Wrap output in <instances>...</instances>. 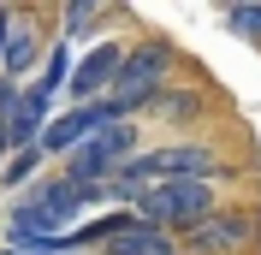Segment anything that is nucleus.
<instances>
[{
	"mask_svg": "<svg viewBox=\"0 0 261 255\" xmlns=\"http://www.w3.org/2000/svg\"><path fill=\"white\" fill-rule=\"evenodd\" d=\"M130 160H137V125H130V119H119V125L95 131V137H89L77 155L65 160V172H60V178H71L77 190H101V184H107L119 166H130Z\"/></svg>",
	"mask_w": 261,
	"mask_h": 255,
	"instance_id": "1",
	"label": "nucleus"
},
{
	"mask_svg": "<svg viewBox=\"0 0 261 255\" xmlns=\"http://www.w3.org/2000/svg\"><path fill=\"white\" fill-rule=\"evenodd\" d=\"M148 225H161V232H196V225L214 214V184H184V178H166L154 190H143L137 202Z\"/></svg>",
	"mask_w": 261,
	"mask_h": 255,
	"instance_id": "2",
	"label": "nucleus"
},
{
	"mask_svg": "<svg viewBox=\"0 0 261 255\" xmlns=\"http://www.w3.org/2000/svg\"><path fill=\"white\" fill-rule=\"evenodd\" d=\"M166 71H172V48H166V42L130 48L125 54V71H119V83H113V107L130 113V107H143V101H154L161 83H166Z\"/></svg>",
	"mask_w": 261,
	"mask_h": 255,
	"instance_id": "3",
	"label": "nucleus"
},
{
	"mask_svg": "<svg viewBox=\"0 0 261 255\" xmlns=\"http://www.w3.org/2000/svg\"><path fill=\"white\" fill-rule=\"evenodd\" d=\"M125 54H130V48L107 42V48H95L89 60L77 65V71H71V95H77V107H89V101H107V95H113L119 71H125Z\"/></svg>",
	"mask_w": 261,
	"mask_h": 255,
	"instance_id": "4",
	"label": "nucleus"
},
{
	"mask_svg": "<svg viewBox=\"0 0 261 255\" xmlns=\"http://www.w3.org/2000/svg\"><path fill=\"white\" fill-rule=\"evenodd\" d=\"M190 238H196L202 255H231V249H244V243H249V214H244V208H214Z\"/></svg>",
	"mask_w": 261,
	"mask_h": 255,
	"instance_id": "5",
	"label": "nucleus"
},
{
	"mask_svg": "<svg viewBox=\"0 0 261 255\" xmlns=\"http://www.w3.org/2000/svg\"><path fill=\"white\" fill-rule=\"evenodd\" d=\"M107 255H178V238L172 232H161V225H137L130 238H119V243H107Z\"/></svg>",
	"mask_w": 261,
	"mask_h": 255,
	"instance_id": "6",
	"label": "nucleus"
},
{
	"mask_svg": "<svg viewBox=\"0 0 261 255\" xmlns=\"http://www.w3.org/2000/svg\"><path fill=\"white\" fill-rule=\"evenodd\" d=\"M30 65H36V30L30 24H12V42L0 54V78H24Z\"/></svg>",
	"mask_w": 261,
	"mask_h": 255,
	"instance_id": "7",
	"label": "nucleus"
},
{
	"mask_svg": "<svg viewBox=\"0 0 261 255\" xmlns=\"http://www.w3.org/2000/svg\"><path fill=\"white\" fill-rule=\"evenodd\" d=\"M226 30L244 36V42H261V0H249V6H226Z\"/></svg>",
	"mask_w": 261,
	"mask_h": 255,
	"instance_id": "8",
	"label": "nucleus"
},
{
	"mask_svg": "<svg viewBox=\"0 0 261 255\" xmlns=\"http://www.w3.org/2000/svg\"><path fill=\"white\" fill-rule=\"evenodd\" d=\"M71 71H77V65H71V54L54 48V54H48V65H42V89H48V95H60V83L71 89Z\"/></svg>",
	"mask_w": 261,
	"mask_h": 255,
	"instance_id": "9",
	"label": "nucleus"
},
{
	"mask_svg": "<svg viewBox=\"0 0 261 255\" xmlns=\"http://www.w3.org/2000/svg\"><path fill=\"white\" fill-rule=\"evenodd\" d=\"M42 155H48L42 143H36V148H18V155L6 160V172H0V184H6V190H12V184H24V178L36 172V160H42Z\"/></svg>",
	"mask_w": 261,
	"mask_h": 255,
	"instance_id": "10",
	"label": "nucleus"
},
{
	"mask_svg": "<svg viewBox=\"0 0 261 255\" xmlns=\"http://www.w3.org/2000/svg\"><path fill=\"white\" fill-rule=\"evenodd\" d=\"M95 18H101V6H83V0H77V6H65V30H71V36H89Z\"/></svg>",
	"mask_w": 261,
	"mask_h": 255,
	"instance_id": "11",
	"label": "nucleus"
},
{
	"mask_svg": "<svg viewBox=\"0 0 261 255\" xmlns=\"http://www.w3.org/2000/svg\"><path fill=\"white\" fill-rule=\"evenodd\" d=\"M6 24H12V12L0 6V54H6V42H12V36H6Z\"/></svg>",
	"mask_w": 261,
	"mask_h": 255,
	"instance_id": "12",
	"label": "nucleus"
},
{
	"mask_svg": "<svg viewBox=\"0 0 261 255\" xmlns=\"http://www.w3.org/2000/svg\"><path fill=\"white\" fill-rule=\"evenodd\" d=\"M0 255H18V249H0Z\"/></svg>",
	"mask_w": 261,
	"mask_h": 255,
	"instance_id": "13",
	"label": "nucleus"
}]
</instances>
